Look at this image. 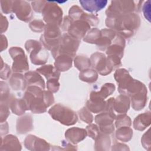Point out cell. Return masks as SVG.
<instances>
[{
  "mask_svg": "<svg viewBox=\"0 0 151 151\" xmlns=\"http://www.w3.org/2000/svg\"><path fill=\"white\" fill-rule=\"evenodd\" d=\"M106 25L115 31L124 38L132 37L140 25V18L137 13H131L117 17H107Z\"/></svg>",
  "mask_w": 151,
  "mask_h": 151,
  "instance_id": "cell-1",
  "label": "cell"
},
{
  "mask_svg": "<svg viewBox=\"0 0 151 151\" xmlns=\"http://www.w3.org/2000/svg\"><path fill=\"white\" fill-rule=\"evenodd\" d=\"M114 78L118 84V91L129 98L147 88L141 81L133 79L129 71L124 68H118L116 70Z\"/></svg>",
  "mask_w": 151,
  "mask_h": 151,
  "instance_id": "cell-2",
  "label": "cell"
},
{
  "mask_svg": "<svg viewBox=\"0 0 151 151\" xmlns=\"http://www.w3.org/2000/svg\"><path fill=\"white\" fill-rule=\"evenodd\" d=\"M23 99L25 101L27 110H30L35 114L43 113L49 107L45 90L38 86L27 87Z\"/></svg>",
  "mask_w": 151,
  "mask_h": 151,
  "instance_id": "cell-3",
  "label": "cell"
},
{
  "mask_svg": "<svg viewBox=\"0 0 151 151\" xmlns=\"http://www.w3.org/2000/svg\"><path fill=\"white\" fill-rule=\"evenodd\" d=\"M142 2V1H112L106 11V14L107 17H117L131 13H137L140 11Z\"/></svg>",
  "mask_w": 151,
  "mask_h": 151,
  "instance_id": "cell-4",
  "label": "cell"
},
{
  "mask_svg": "<svg viewBox=\"0 0 151 151\" xmlns=\"http://www.w3.org/2000/svg\"><path fill=\"white\" fill-rule=\"evenodd\" d=\"M80 42V40L72 37L67 32L64 33L61 35L59 44L51 51V54L54 59L61 54H66L74 58Z\"/></svg>",
  "mask_w": 151,
  "mask_h": 151,
  "instance_id": "cell-5",
  "label": "cell"
},
{
  "mask_svg": "<svg viewBox=\"0 0 151 151\" xmlns=\"http://www.w3.org/2000/svg\"><path fill=\"white\" fill-rule=\"evenodd\" d=\"M48 113L54 120L65 126L74 125L78 121L76 112L60 103L52 106L49 109Z\"/></svg>",
  "mask_w": 151,
  "mask_h": 151,
  "instance_id": "cell-6",
  "label": "cell"
},
{
  "mask_svg": "<svg viewBox=\"0 0 151 151\" xmlns=\"http://www.w3.org/2000/svg\"><path fill=\"white\" fill-rule=\"evenodd\" d=\"M25 48L29 53L31 63L34 65H43L49 58V54L40 42L34 40H28L25 44Z\"/></svg>",
  "mask_w": 151,
  "mask_h": 151,
  "instance_id": "cell-7",
  "label": "cell"
},
{
  "mask_svg": "<svg viewBox=\"0 0 151 151\" xmlns=\"http://www.w3.org/2000/svg\"><path fill=\"white\" fill-rule=\"evenodd\" d=\"M104 111L110 113L114 117L119 115L126 114L130 108V98L123 94H120L116 99L111 97L106 101Z\"/></svg>",
  "mask_w": 151,
  "mask_h": 151,
  "instance_id": "cell-8",
  "label": "cell"
},
{
  "mask_svg": "<svg viewBox=\"0 0 151 151\" xmlns=\"http://www.w3.org/2000/svg\"><path fill=\"white\" fill-rule=\"evenodd\" d=\"M61 35V31L59 26L55 24H47L40 41L45 48L51 51L59 44Z\"/></svg>",
  "mask_w": 151,
  "mask_h": 151,
  "instance_id": "cell-9",
  "label": "cell"
},
{
  "mask_svg": "<svg viewBox=\"0 0 151 151\" xmlns=\"http://www.w3.org/2000/svg\"><path fill=\"white\" fill-rule=\"evenodd\" d=\"M43 20L47 24L60 26L63 22L62 9L55 2L48 1L42 11Z\"/></svg>",
  "mask_w": 151,
  "mask_h": 151,
  "instance_id": "cell-10",
  "label": "cell"
},
{
  "mask_svg": "<svg viewBox=\"0 0 151 151\" xmlns=\"http://www.w3.org/2000/svg\"><path fill=\"white\" fill-rule=\"evenodd\" d=\"M9 53L14 61L12 70L14 73H20L28 71V59L24 50L21 47H12L9 50Z\"/></svg>",
  "mask_w": 151,
  "mask_h": 151,
  "instance_id": "cell-11",
  "label": "cell"
},
{
  "mask_svg": "<svg viewBox=\"0 0 151 151\" xmlns=\"http://www.w3.org/2000/svg\"><path fill=\"white\" fill-rule=\"evenodd\" d=\"M91 67L101 76L109 74L113 70L110 66L107 57L104 53L96 52L90 56Z\"/></svg>",
  "mask_w": 151,
  "mask_h": 151,
  "instance_id": "cell-12",
  "label": "cell"
},
{
  "mask_svg": "<svg viewBox=\"0 0 151 151\" xmlns=\"http://www.w3.org/2000/svg\"><path fill=\"white\" fill-rule=\"evenodd\" d=\"M12 12L19 20L25 22L29 21L33 17L31 5L25 1H14Z\"/></svg>",
  "mask_w": 151,
  "mask_h": 151,
  "instance_id": "cell-13",
  "label": "cell"
},
{
  "mask_svg": "<svg viewBox=\"0 0 151 151\" xmlns=\"http://www.w3.org/2000/svg\"><path fill=\"white\" fill-rule=\"evenodd\" d=\"M95 122L101 133L110 134L114 131V117L109 113L103 111L95 117Z\"/></svg>",
  "mask_w": 151,
  "mask_h": 151,
  "instance_id": "cell-14",
  "label": "cell"
},
{
  "mask_svg": "<svg viewBox=\"0 0 151 151\" xmlns=\"http://www.w3.org/2000/svg\"><path fill=\"white\" fill-rule=\"evenodd\" d=\"M90 29V25L87 22L82 20L74 21L71 18L67 29V32L81 41V39L84 38Z\"/></svg>",
  "mask_w": 151,
  "mask_h": 151,
  "instance_id": "cell-15",
  "label": "cell"
},
{
  "mask_svg": "<svg viewBox=\"0 0 151 151\" xmlns=\"http://www.w3.org/2000/svg\"><path fill=\"white\" fill-rule=\"evenodd\" d=\"M125 45V39L122 35L117 33L111 45L106 49V53L107 56L116 57L122 59L123 56Z\"/></svg>",
  "mask_w": 151,
  "mask_h": 151,
  "instance_id": "cell-16",
  "label": "cell"
},
{
  "mask_svg": "<svg viewBox=\"0 0 151 151\" xmlns=\"http://www.w3.org/2000/svg\"><path fill=\"white\" fill-rule=\"evenodd\" d=\"M25 147L29 150H49L50 145L45 140L34 135H28L24 140Z\"/></svg>",
  "mask_w": 151,
  "mask_h": 151,
  "instance_id": "cell-17",
  "label": "cell"
},
{
  "mask_svg": "<svg viewBox=\"0 0 151 151\" xmlns=\"http://www.w3.org/2000/svg\"><path fill=\"white\" fill-rule=\"evenodd\" d=\"M117 32L110 28L101 29V35L96 43L97 48L100 51H106L111 45Z\"/></svg>",
  "mask_w": 151,
  "mask_h": 151,
  "instance_id": "cell-18",
  "label": "cell"
},
{
  "mask_svg": "<svg viewBox=\"0 0 151 151\" xmlns=\"http://www.w3.org/2000/svg\"><path fill=\"white\" fill-rule=\"evenodd\" d=\"M87 136L86 129L75 127L67 129L65 133V139L73 145H76L83 140Z\"/></svg>",
  "mask_w": 151,
  "mask_h": 151,
  "instance_id": "cell-19",
  "label": "cell"
},
{
  "mask_svg": "<svg viewBox=\"0 0 151 151\" xmlns=\"http://www.w3.org/2000/svg\"><path fill=\"white\" fill-rule=\"evenodd\" d=\"M106 102L104 100L90 95V99L86 103V107L92 113H100L104 111Z\"/></svg>",
  "mask_w": 151,
  "mask_h": 151,
  "instance_id": "cell-20",
  "label": "cell"
},
{
  "mask_svg": "<svg viewBox=\"0 0 151 151\" xmlns=\"http://www.w3.org/2000/svg\"><path fill=\"white\" fill-rule=\"evenodd\" d=\"M82 8L89 12H96L103 9L107 4L106 0H85L80 1Z\"/></svg>",
  "mask_w": 151,
  "mask_h": 151,
  "instance_id": "cell-21",
  "label": "cell"
},
{
  "mask_svg": "<svg viewBox=\"0 0 151 151\" xmlns=\"http://www.w3.org/2000/svg\"><path fill=\"white\" fill-rule=\"evenodd\" d=\"M27 87L31 86H35L45 89V82L42 77L37 71H29L24 74Z\"/></svg>",
  "mask_w": 151,
  "mask_h": 151,
  "instance_id": "cell-22",
  "label": "cell"
},
{
  "mask_svg": "<svg viewBox=\"0 0 151 151\" xmlns=\"http://www.w3.org/2000/svg\"><path fill=\"white\" fill-rule=\"evenodd\" d=\"M33 121L32 117L27 114L17 119V132L18 134H25L33 129Z\"/></svg>",
  "mask_w": 151,
  "mask_h": 151,
  "instance_id": "cell-23",
  "label": "cell"
},
{
  "mask_svg": "<svg viewBox=\"0 0 151 151\" xmlns=\"http://www.w3.org/2000/svg\"><path fill=\"white\" fill-rule=\"evenodd\" d=\"M151 123V113L147 111L139 114L133 121V126L134 129L139 131H143L149 127Z\"/></svg>",
  "mask_w": 151,
  "mask_h": 151,
  "instance_id": "cell-24",
  "label": "cell"
},
{
  "mask_svg": "<svg viewBox=\"0 0 151 151\" xmlns=\"http://www.w3.org/2000/svg\"><path fill=\"white\" fill-rule=\"evenodd\" d=\"M147 90L146 89L130 97L132 108L134 110L139 111L145 107L147 101Z\"/></svg>",
  "mask_w": 151,
  "mask_h": 151,
  "instance_id": "cell-25",
  "label": "cell"
},
{
  "mask_svg": "<svg viewBox=\"0 0 151 151\" xmlns=\"http://www.w3.org/2000/svg\"><path fill=\"white\" fill-rule=\"evenodd\" d=\"M9 106L12 112L18 116H21L24 114L25 111L27 110V105L24 99L23 98H15V96L12 95L9 101Z\"/></svg>",
  "mask_w": 151,
  "mask_h": 151,
  "instance_id": "cell-26",
  "label": "cell"
},
{
  "mask_svg": "<svg viewBox=\"0 0 151 151\" xmlns=\"http://www.w3.org/2000/svg\"><path fill=\"white\" fill-rule=\"evenodd\" d=\"M73 58L66 54H61L55 58L54 67L59 71L64 72L72 67Z\"/></svg>",
  "mask_w": 151,
  "mask_h": 151,
  "instance_id": "cell-27",
  "label": "cell"
},
{
  "mask_svg": "<svg viewBox=\"0 0 151 151\" xmlns=\"http://www.w3.org/2000/svg\"><path fill=\"white\" fill-rule=\"evenodd\" d=\"M9 83L11 88L14 91L24 90L27 88L24 75L21 73H14L11 76Z\"/></svg>",
  "mask_w": 151,
  "mask_h": 151,
  "instance_id": "cell-28",
  "label": "cell"
},
{
  "mask_svg": "<svg viewBox=\"0 0 151 151\" xmlns=\"http://www.w3.org/2000/svg\"><path fill=\"white\" fill-rule=\"evenodd\" d=\"M1 146V147H4L3 150H20L21 149V145L18 138L12 134L6 136L4 138V140H2Z\"/></svg>",
  "mask_w": 151,
  "mask_h": 151,
  "instance_id": "cell-29",
  "label": "cell"
},
{
  "mask_svg": "<svg viewBox=\"0 0 151 151\" xmlns=\"http://www.w3.org/2000/svg\"><path fill=\"white\" fill-rule=\"evenodd\" d=\"M36 71L44 76L47 80L51 78H56L58 80L60 76V71L51 64L44 65L40 68H37Z\"/></svg>",
  "mask_w": 151,
  "mask_h": 151,
  "instance_id": "cell-30",
  "label": "cell"
},
{
  "mask_svg": "<svg viewBox=\"0 0 151 151\" xmlns=\"http://www.w3.org/2000/svg\"><path fill=\"white\" fill-rule=\"evenodd\" d=\"M96 150H108L111 145V139L109 134L100 132L95 140Z\"/></svg>",
  "mask_w": 151,
  "mask_h": 151,
  "instance_id": "cell-31",
  "label": "cell"
},
{
  "mask_svg": "<svg viewBox=\"0 0 151 151\" xmlns=\"http://www.w3.org/2000/svg\"><path fill=\"white\" fill-rule=\"evenodd\" d=\"M115 88H116V87L114 84L110 83H105L101 86L99 91H93L91 92L90 95L104 100L105 99L108 97L109 96H110L112 93H113V92L115 90Z\"/></svg>",
  "mask_w": 151,
  "mask_h": 151,
  "instance_id": "cell-32",
  "label": "cell"
},
{
  "mask_svg": "<svg viewBox=\"0 0 151 151\" xmlns=\"http://www.w3.org/2000/svg\"><path fill=\"white\" fill-rule=\"evenodd\" d=\"M98 73L93 68H87L81 71L79 73V78L84 82L93 83L98 78Z\"/></svg>",
  "mask_w": 151,
  "mask_h": 151,
  "instance_id": "cell-33",
  "label": "cell"
},
{
  "mask_svg": "<svg viewBox=\"0 0 151 151\" xmlns=\"http://www.w3.org/2000/svg\"><path fill=\"white\" fill-rule=\"evenodd\" d=\"M133 130L130 127L124 126L117 128L116 131V137L120 141L127 142L131 140L133 136Z\"/></svg>",
  "mask_w": 151,
  "mask_h": 151,
  "instance_id": "cell-34",
  "label": "cell"
},
{
  "mask_svg": "<svg viewBox=\"0 0 151 151\" xmlns=\"http://www.w3.org/2000/svg\"><path fill=\"white\" fill-rule=\"evenodd\" d=\"M74 64L75 67L80 71L90 68L91 67L90 58L83 55L76 56L74 60Z\"/></svg>",
  "mask_w": 151,
  "mask_h": 151,
  "instance_id": "cell-35",
  "label": "cell"
},
{
  "mask_svg": "<svg viewBox=\"0 0 151 151\" xmlns=\"http://www.w3.org/2000/svg\"><path fill=\"white\" fill-rule=\"evenodd\" d=\"M101 35V30L97 28L90 29L83 38V41L89 44H96Z\"/></svg>",
  "mask_w": 151,
  "mask_h": 151,
  "instance_id": "cell-36",
  "label": "cell"
},
{
  "mask_svg": "<svg viewBox=\"0 0 151 151\" xmlns=\"http://www.w3.org/2000/svg\"><path fill=\"white\" fill-rule=\"evenodd\" d=\"M115 127L117 129L120 127L128 126L130 127L132 125V121L129 116L126 114H121L117 116L115 119Z\"/></svg>",
  "mask_w": 151,
  "mask_h": 151,
  "instance_id": "cell-37",
  "label": "cell"
},
{
  "mask_svg": "<svg viewBox=\"0 0 151 151\" xmlns=\"http://www.w3.org/2000/svg\"><path fill=\"white\" fill-rule=\"evenodd\" d=\"M8 86L5 82L1 81V103H9L11 97Z\"/></svg>",
  "mask_w": 151,
  "mask_h": 151,
  "instance_id": "cell-38",
  "label": "cell"
},
{
  "mask_svg": "<svg viewBox=\"0 0 151 151\" xmlns=\"http://www.w3.org/2000/svg\"><path fill=\"white\" fill-rule=\"evenodd\" d=\"M78 116L80 119L88 124H90L93 121V116L91 114V111L86 107H84L78 111Z\"/></svg>",
  "mask_w": 151,
  "mask_h": 151,
  "instance_id": "cell-39",
  "label": "cell"
},
{
  "mask_svg": "<svg viewBox=\"0 0 151 151\" xmlns=\"http://www.w3.org/2000/svg\"><path fill=\"white\" fill-rule=\"evenodd\" d=\"M84 12L77 5L72 6L68 11V16L73 20H81Z\"/></svg>",
  "mask_w": 151,
  "mask_h": 151,
  "instance_id": "cell-40",
  "label": "cell"
},
{
  "mask_svg": "<svg viewBox=\"0 0 151 151\" xmlns=\"http://www.w3.org/2000/svg\"><path fill=\"white\" fill-rule=\"evenodd\" d=\"M45 24L41 19H35L29 24V27L31 31L35 32H41L44 31Z\"/></svg>",
  "mask_w": 151,
  "mask_h": 151,
  "instance_id": "cell-41",
  "label": "cell"
},
{
  "mask_svg": "<svg viewBox=\"0 0 151 151\" xmlns=\"http://www.w3.org/2000/svg\"><path fill=\"white\" fill-rule=\"evenodd\" d=\"M81 20L87 22V23L89 24L90 26H93V27H96L98 25L100 22L99 19L97 16L92 14H90L85 12L83 14Z\"/></svg>",
  "mask_w": 151,
  "mask_h": 151,
  "instance_id": "cell-42",
  "label": "cell"
},
{
  "mask_svg": "<svg viewBox=\"0 0 151 151\" xmlns=\"http://www.w3.org/2000/svg\"><path fill=\"white\" fill-rule=\"evenodd\" d=\"M87 133V136H88L91 139H94V140L99 136L100 131L99 128L97 124H90L86 127V129Z\"/></svg>",
  "mask_w": 151,
  "mask_h": 151,
  "instance_id": "cell-43",
  "label": "cell"
},
{
  "mask_svg": "<svg viewBox=\"0 0 151 151\" xmlns=\"http://www.w3.org/2000/svg\"><path fill=\"white\" fill-rule=\"evenodd\" d=\"M47 88L48 91L52 93L57 92L60 88L58 80L56 78H51L48 80L47 81Z\"/></svg>",
  "mask_w": 151,
  "mask_h": 151,
  "instance_id": "cell-44",
  "label": "cell"
},
{
  "mask_svg": "<svg viewBox=\"0 0 151 151\" xmlns=\"http://www.w3.org/2000/svg\"><path fill=\"white\" fill-rule=\"evenodd\" d=\"M9 106L8 103H1V123L5 122L9 115Z\"/></svg>",
  "mask_w": 151,
  "mask_h": 151,
  "instance_id": "cell-45",
  "label": "cell"
},
{
  "mask_svg": "<svg viewBox=\"0 0 151 151\" xmlns=\"http://www.w3.org/2000/svg\"><path fill=\"white\" fill-rule=\"evenodd\" d=\"M1 6L4 14H8L12 12L14 1H1Z\"/></svg>",
  "mask_w": 151,
  "mask_h": 151,
  "instance_id": "cell-46",
  "label": "cell"
},
{
  "mask_svg": "<svg viewBox=\"0 0 151 151\" xmlns=\"http://www.w3.org/2000/svg\"><path fill=\"white\" fill-rule=\"evenodd\" d=\"M47 1H34L31 2V6L33 10L37 13H42V11L47 4Z\"/></svg>",
  "mask_w": 151,
  "mask_h": 151,
  "instance_id": "cell-47",
  "label": "cell"
},
{
  "mask_svg": "<svg viewBox=\"0 0 151 151\" xmlns=\"http://www.w3.org/2000/svg\"><path fill=\"white\" fill-rule=\"evenodd\" d=\"M11 74V69L8 64L4 63L1 58V78L2 80H7Z\"/></svg>",
  "mask_w": 151,
  "mask_h": 151,
  "instance_id": "cell-48",
  "label": "cell"
},
{
  "mask_svg": "<svg viewBox=\"0 0 151 151\" xmlns=\"http://www.w3.org/2000/svg\"><path fill=\"white\" fill-rule=\"evenodd\" d=\"M150 129H149L147 131L143 134L141 139V143L143 147L148 150L150 149Z\"/></svg>",
  "mask_w": 151,
  "mask_h": 151,
  "instance_id": "cell-49",
  "label": "cell"
},
{
  "mask_svg": "<svg viewBox=\"0 0 151 151\" xmlns=\"http://www.w3.org/2000/svg\"><path fill=\"white\" fill-rule=\"evenodd\" d=\"M150 1H147L145 2V4L143 5L142 11L143 12V15L146 19L150 22Z\"/></svg>",
  "mask_w": 151,
  "mask_h": 151,
  "instance_id": "cell-50",
  "label": "cell"
}]
</instances>
